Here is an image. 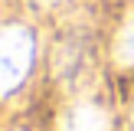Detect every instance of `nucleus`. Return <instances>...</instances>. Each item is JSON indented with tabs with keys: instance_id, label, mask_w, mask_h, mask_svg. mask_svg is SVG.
<instances>
[{
	"instance_id": "nucleus-1",
	"label": "nucleus",
	"mask_w": 134,
	"mask_h": 131,
	"mask_svg": "<svg viewBox=\"0 0 134 131\" xmlns=\"http://www.w3.org/2000/svg\"><path fill=\"white\" fill-rule=\"evenodd\" d=\"M33 56H36L33 33L20 23H10L0 36V89H3V95H13L23 85V79L33 69Z\"/></svg>"
},
{
	"instance_id": "nucleus-4",
	"label": "nucleus",
	"mask_w": 134,
	"mask_h": 131,
	"mask_svg": "<svg viewBox=\"0 0 134 131\" xmlns=\"http://www.w3.org/2000/svg\"><path fill=\"white\" fill-rule=\"evenodd\" d=\"M36 3H39V7H56L59 0H36Z\"/></svg>"
},
{
	"instance_id": "nucleus-3",
	"label": "nucleus",
	"mask_w": 134,
	"mask_h": 131,
	"mask_svg": "<svg viewBox=\"0 0 134 131\" xmlns=\"http://www.w3.org/2000/svg\"><path fill=\"white\" fill-rule=\"evenodd\" d=\"M115 59L121 66H134V13L124 20V26L118 30V39H115Z\"/></svg>"
},
{
	"instance_id": "nucleus-2",
	"label": "nucleus",
	"mask_w": 134,
	"mask_h": 131,
	"mask_svg": "<svg viewBox=\"0 0 134 131\" xmlns=\"http://www.w3.org/2000/svg\"><path fill=\"white\" fill-rule=\"evenodd\" d=\"M111 118L95 102H75L62 118V131H108Z\"/></svg>"
}]
</instances>
